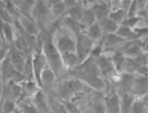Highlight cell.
<instances>
[{
    "label": "cell",
    "instance_id": "obj_6",
    "mask_svg": "<svg viewBox=\"0 0 148 113\" xmlns=\"http://www.w3.org/2000/svg\"><path fill=\"white\" fill-rule=\"evenodd\" d=\"M105 106L108 113H122L121 99L119 98L116 93H112L110 96L106 98Z\"/></svg>",
    "mask_w": 148,
    "mask_h": 113
},
{
    "label": "cell",
    "instance_id": "obj_2",
    "mask_svg": "<svg viewBox=\"0 0 148 113\" xmlns=\"http://www.w3.org/2000/svg\"><path fill=\"white\" fill-rule=\"evenodd\" d=\"M56 47L59 50V52L64 53L68 52H75L76 51V43L71 36L69 35L66 31H59L57 36H56Z\"/></svg>",
    "mask_w": 148,
    "mask_h": 113
},
{
    "label": "cell",
    "instance_id": "obj_27",
    "mask_svg": "<svg viewBox=\"0 0 148 113\" xmlns=\"http://www.w3.org/2000/svg\"><path fill=\"white\" fill-rule=\"evenodd\" d=\"M92 112L93 113H106V106L103 105L99 101H95L92 105Z\"/></svg>",
    "mask_w": 148,
    "mask_h": 113
},
{
    "label": "cell",
    "instance_id": "obj_14",
    "mask_svg": "<svg viewBox=\"0 0 148 113\" xmlns=\"http://www.w3.org/2000/svg\"><path fill=\"white\" fill-rule=\"evenodd\" d=\"M134 101H133L132 95H130L129 93H125L123 95V98L121 101V107H122V113H128L131 111Z\"/></svg>",
    "mask_w": 148,
    "mask_h": 113
},
{
    "label": "cell",
    "instance_id": "obj_9",
    "mask_svg": "<svg viewBox=\"0 0 148 113\" xmlns=\"http://www.w3.org/2000/svg\"><path fill=\"white\" fill-rule=\"evenodd\" d=\"M55 80V73L50 68H46L41 74V87L50 89Z\"/></svg>",
    "mask_w": 148,
    "mask_h": 113
},
{
    "label": "cell",
    "instance_id": "obj_1",
    "mask_svg": "<svg viewBox=\"0 0 148 113\" xmlns=\"http://www.w3.org/2000/svg\"><path fill=\"white\" fill-rule=\"evenodd\" d=\"M42 51L45 58L50 66V69L55 74L59 73V71L62 69V56L60 55V52L57 49V47L52 41L46 40L42 43Z\"/></svg>",
    "mask_w": 148,
    "mask_h": 113
},
{
    "label": "cell",
    "instance_id": "obj_31",
    "mask_svg": "<svg viewBox=\"0 0 148 113\" xmlns=\"http://www.w3.org/2000/svg\"><path fill=\"white\" fill-rule=\"evenodd\" d=\"M23 113H38V110L32 106L25 105V106H23Z\"/></svg>",
    "mask_w": 148,
    "mask_h": 113
},
{
    "label": "cell",
    "instance_id": "obj_30",
    "mask_svg": "<svg viewBox=\"0 0 148 113\" xmlns=\"http://www.w3.org/2000/svg\"><path fill=\"white\" fill-rule=\"evenodd\" d=\"M66 108H67V110H68L69 113H80L79 110H78L73 104H71V103L66 104Z\"/></svg>",
    "mask_w": 148,
    "mask_h": 113
},
{
    "label": "cell",
    "instance_id": "obj_16",
    "mask_svg": "<svg viewBox=\"0 0 148 113\" xmlns=\"http://www.w3.org/2000/svg\"><path fill=\"white\" fill-rule=\"evenodd\" d=\"M124 39L121 38L120 36H117L116 34H107L104 39V45L106 48H112L114 46L120 45L121 42H123Z\"/></svg>",
    "mask_w": 148,
    "mask_h": 113
},
{
    "label": "cell",
    "instance_id": "obj_25",
    "mask_svg": "<svg viewBox=\"0 0 148 113\" xmlns=\"http://www.w3.org/2000/svg\"><path fill=\"white\" fill-rule=\"evenodd\" d=\"M51 9H52V12L54 13V15H55V16H60V15H62V13L66 11L67 6H66L65 2H59V1H58V2L55 3L54 5L51 6Z\"/></svg>",
    "mask_w": 148,
    "mask_h": 113
},
{
    "label": "cell",
    "instance_id": "obj_28",
    "mask_svg": "<svg viewBox=\"0 0 148 113\" xmlns=\"http://www.w3.org/2000/svg\"><path fill=\"white\" fill-rule=\"evenodd\" d=\"M15 110V104L11 101H6L3 104V113H12Z\"/></svg>",
    "mask_w": 148,
    "mask_h": 113
},
{
    "label": "cell",
    "instance_id": "obj_29",
    "mask_svg": "<svg viewBox=\"0 0 148 113\" xmlns=\"http://www.w3.org/2000/svg\"><path fill=\"white\" fill-rule=\"evenodd\" d=\"M139 21H140L139 17H128V18L125 20L123 25H126V27H128V28H131V27H133V25H136Z\"/></svg>",
    "mask_w": 148,
    "mask_h": 113
},
{
    "label": "cell",
    "instance_id": "obj_11",
    "mask_svg": "<svg viewBox=\"0 0 148 113\" xmlns=\"http://www.w3.org/2000/svg\"><path fill=\"white\" fill-rule=\"evenodd\" d=\"M20 23H21L22 28L25 33L31 34V35H36L38 34V29H37L36 25L34 23V21L31 18L28 17H21L20 18Z\"/></svg>",
    "mask_w": 148,
    "mask_h": 113
},
{
    "label": "cell",
    "instance_id": "obj_23",
    "mask_svg": "<svg viewBox=\"0 0 148 113\" xmlns=\"http://www.w3.org/2000/svg\"><path fill=\"white\" fill-rule=\"evenodd\" d=\"M95 17H96V14L94 10H85L83 20L86 22V23H88L90 27V25H92L93 23H95Z\"/></svg>",
    "mask_w": 148,
    "mask_h": 113
},
{
    "label": "cell",
    "instance_id": "obj_32",
    "mask_svg": "<svg viewBox=\"0 0 148 113\" xmlns=\"http://www.w3.org/2000/svg\"><path fill=\"white\" fill-rule=\"evenodd\" d=\"M87 113H93V112H92V111H88Z\"/></svg>",
    "mask_w": 148,
    "mask_h": 113
},
{
    "label": "cell",
    "instance_id": "obj_17",
    "mask_svg": "<svg viewBox=\"0 0 148 113\" xmlns=\"http://www.w3.org/2000/svg\"><path fill=\"white\" fill-rule=\"evenodd\" d=\"M62 60L65 61V64L69 67H74L76 66V64L78 62V55L76 54V52H68V53H64L62 54Z\"/></svg>",
    "mask_w": 148,
    "mask_h": 113
},
{
    "label": "cell",
    "instance_id": "obj_24",
    "mask_svg": "<svg viewBox=\"0 0 148 113\" xmlns=\"http://www.w3.org/2000/svg\"><path fill=\"white\" fill-rule=\"evenodd\" d=\"M2 35L3 37H5V39L8 41H12L13 40V37H14V33H13V30L11 28V25L10 23H4L3 22V25H2Z\"/></svg>",
    "mask_w": 148,
    "mask_h": 113
},
{
    "label": "cell",
    "instance_id": "obj_21",
    "mask_svg": "<svg viewBox=\"0 0 148 113\" xmlns=\"http://www.w3.org/2000/svg\"><path fill=\"white\" fill-rule=\"evenodd\" d=\"M127 12L125 11V10H115V11H113V12H111L110 14H109V18L111 19V20H113V21H115L116 23H119V22H122L125 19V16H126Z\"/></svg>",
    "mask_w": 148,
    "mask_h": 113
},
{
    "label": "cell",
    "instance_id": "obj_19",
    "mask_svg": "<svg viewBox=\"0 0 148 113\" xmlns=\"http://www.w3.org/2000/svg\"><path fill=\"white\" fill-rule=\"evenodd\" d=\"M113 64H114V68L117 71H122L124 68H126L127 58H125V56L122 53H117L116 55L113 57Z\"/></svg>",
    "mask_w": 148,
    "mask_h": 113
},
{
    "label": "cell",
    "instance_id": "obj_15",
    "mask_svg": "<svg viewBox=\"0 0 148 113\" xmlns=\"http://www.w3.org/2000/svg\"><path fill=\"white\" fill-rule=\"evenodd\" d=\"M35 105L37 107V110L40 111L41 113H49V109H48V104H47V101L45 96H43L42 93H36V96H35Z\"/></svg>",
    "mask_w": 148,
    "mask_h": 113
},
{
    "label": "cell",
    "instance_id": "obj_10",
    "mask_svg": "<svg viewBox=\"0 0 148 113\" xmlns=\"http://www.w3.org/2000/svg\"><path fill=\"white\" fill-rule=\"evenodd\" d=\"M99 25H101V28H102L103 32H105L107 34H115L119 30V25L115 21L113 20H111L110 18H106L104 20H101L99 21Z\"/></svg>",
    "mask_w": 148,
    "mask_h": 113
},
{
    "label": "cell",
    "instance_id": "obj_3",
    "mask_svg": "<svg viewBox=\"0 0 148 113\" xmlns=\"http://www.w3.org/2000/svg\"><path fill=\"white\" fill-rule=\"evenodd\" d=\"M92 39L89 36H84L79 35L77 36V42H76V54L78 55L80 60H84L85 58L87 59V56L92 51Z\"/></svg>",
    "mask_w": 148,
    "mask_h": 113
},
{
    "label": "cell",
    "instance_id": "obj_18",
    "mask_svg": "<svg viewBox=\"0 0 148 113\" xmlns=\"http://www.w3.org/2000/svg\"><path fill=\"white\" fill-rule=\"evenodd\" d=\"M103 34V30L101 28L99 22H95L93 23L92 25H90L89 29H88V36L91 38V39H99L102 37Z\"/></svg>",
    "mask_w": 148,
    "mask_h": 113
},
{
    "label": "cell",
    "instance_id": "obj_26",
    "mask_svg": "<svg viewBox=\"0 0 148 113\" xmlns=\"http://www.w3.org/2000/svg\"><path fill=\"white\" fill-rule=\"evenodd\" d=\"M131 113H144L145 112V105L141 101H138L133 104L132 108H131Z\"/></svg>",
    "mask_w": 148,
    "mask_h": 113
},
{
    "label": "cell",
    "instance_id": "obj_22",
    "mask_svg": "<svg viewBox=\"0 0 148 113\" xmlns=\"http://www.w3.org/2000/svg\"><path fill=\"white\" fill-rule=\"evenodd\" d=\"M66 23H67V25H68V28L70 29V30L73 31L74 33H76L77 36H79L80 30H82V25L78 23V21L74 20L71 17H69V18L66 19Z\"/></svg>",
    "mask_w": 148,
    "mask_h": 113
},
{
    "label": "cell",
    "instance_id": "obj_7",
    "mask_svg": "<svg viewBox=\"0 0 148 113\" xmlns=\"http://www.w3.org/2000/svg\"><path fill=\"white\" fill-rule=\"evenodd\" d=\"M97 64H99V72L104 76H109V75H111V74L113 73L114 71L113 61H111L109 58L105 57V56H101V57H99Z\"/></svg>",
    "mask_w": 148,
    "mask_h": 113
},
{
    "label": "cell",
    "instance_id": "obj_12",
    "mask_svg": "<svg viewBox=\"0 0 148 113\" xmlns=\"http://www.w3.org/2000/svg\"><path fill=\"white\" fill-rule=\"evenodd\" d=\"M48 14H49V8L47 6V3L35 2L34 9H33V15H35L36 18L46 19Z\"/></svg>",
    "mask_w": 148,
    "mask_h": 113
},
{
    "label": "cell",
    "instance_id": "obj_8",
    "mask_svg": "<svg viewBox=\"0 0 148 113\" xmlns=\"http://www.w3.org/2000/svg\"><path fill=\"white\" fill-rule=\"evenodd\" d=\"M20 72L16 70L14 66L11 64V61L10 59H4L2 62V78L3 80L5 81V80H9L10 78H12V77H16L17 74H19Z\"/></svg>",
    "mask_w": 148,
    "mask_h": 113
},
{
    "label": "cell",
    "instance_id": "obj_13",
    "mask_svg": "<svg viewBox=\"0 0 148 113\" xmlns=\"http://www.w3.org/2000/svg\"><path fill=\"white\" fill-rule=\"evenodd\" d=\"M115 34L123 39H134L138 37L136 31H133L131 28H128L126 25H121Z\"/></svg>",
    "mask_w": 148,
    "mask_h": 113
},
{
    "label": "cell",
    "instance_id": "obj_5",
    "mask_svg": "<svg viewBox=\"0 0 148 113\" xmlns=\"http://www.w3.org/2000/svg\"><path fill=\"white\" fill-rule=\"evenodd\" d=\"M45 61H46V58L43 57L40 53H37L36 55H35L34 59L32 60V64H33V73L35 74L37 83L39 84L40 87H41V74H42L43 70L46 69L45 68Z\"/></svg>",
    "mask_w": 148,
    "mask_h": 113
},
{
    "label": "cell",
    "instance_id": "obj_4",
    "mask_svg": "<svg viewBox=\"0 0 148 113\" xmlns=\"http://www.w3.org/2000/svg\"><path fill=\"white\" fill-rule=\"evenodd\" d=\"M8 58L10 59L11 64L14 66L16 70L18 72H22L25 71V64H27V60H25V56L22 54V52L19 49L15 48V47H11L10 48V52Z\"/></svg>",
    "mask_w": 148,
    "mask_h": 113
},
{
    "label": "cell",
    "instance_id": "obj_20",
    "mask_svg": "<svg viewBox=\"0 0 148 113\" xmlns=\"http://www.w3.org/2000/svg\"><path fill=\"white\" fill-rule=\"evenodd\" d=\"M84 12H85V10H83L78 4H76V5L73 6L72 9H70L69 14H70V17L73 18L74 20H76V21H82V20L84 19Z\"/></svg>",
    "mask_w": 148,
    "mask_h": 113
}]
</instances>
